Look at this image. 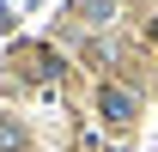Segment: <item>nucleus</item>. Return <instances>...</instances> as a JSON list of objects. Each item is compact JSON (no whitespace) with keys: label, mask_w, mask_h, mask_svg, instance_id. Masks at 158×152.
<instances>
[{"label":"nucleus","mask_w":158,"mask_h":152,"mask_svg":"<svg viewBox=\"0 0 158 152\" xmlns=\"http://www.w3.org/2000/svg\"><path fill=\"white\" fill-rule=\"evenodd\" d=\"M103 116H110V122H128V116H134V103H128V97L110 85V91H103Z\"/></svg>","instance_id":"f257e3e1"}]
</instances>
